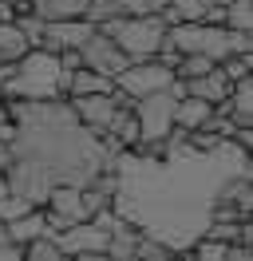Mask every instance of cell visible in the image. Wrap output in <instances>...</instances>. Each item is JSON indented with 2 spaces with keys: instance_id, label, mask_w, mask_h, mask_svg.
<instances>
[{
  "instance_id": "obj_16",
  "label": "cell",
  "mask_w": 253,
  "mask_h": 261,
  "mask_svg": "<svg viewBox=\"0 0 253 261\" xmlns=\"http://www.w3.org/2000/svg\"><path fill=\"white\" fill-rule=\"evenodd\" d=\"M12 166H16V143L0 139V170H12Z\"/></svg>"
},
{
  "instance_id": "obj_2",
  "label": "cell",
  "mask_w": 253,
  "mask_h": 261,
  "mask_svg": "<svg viewBox=\"0 0 253 261\" xmlns=\"http://www.w3.org/2000/svg\"><path fill=\"white\" fill-rule=\"evenodd\" d=\"M99 32H107L123 48L127 60H155V51L166 40V20H162V12H139V16L119 12V16L103 20Z\"/></svg>"
},
{
  "instance_id": "obj_9",
  "label": "cell",
  "mask_w": 253,
  "mask_h": 261,
  "mask_svg": "<svg viewBox=\"0 0 253 261\" xmlns=\"http://www.w3.org/2000/svg\"><path fill=\"white\" fill-rule=\"evenodd\" d=\"M210 115H214V103H210V99H198V95H190V91L182 99H174V127L194 130V127H202Z\"/></svg>"
},
{
  "instance_id": "obj_4",
  "label": "cell",
  "mask_w": 253,
  "mask_h": 261,
  "mask_svg": "<svg viewBox=\"0 0 253 261\" xmlns=\"http://www.w3.org/2000/svg\"><path fill=\"white\" fill-rule=\"evenodd\" d=\"M79 64H83V67H95V71H103V75L115 80L131 60L123 56V48H119L107 32H99V28H95V32L83 40V48H79Z\"/></svg>"
},
{
  "instance_id": "obj_7",
  "label": "cell",
  "mask_w": 253,
  "mask_h": 261,
  "mask_svg": "<svg viewBox=\"0 0 253 261\" xmlns=\"http://www.w3.org/2000/svg\"><path fill=\"white\" fill-rule=\"evenodd\" d=\"M40 233H47V218L40 206H32L28 214H20V218H12V222H4V242L8 245H20L32 242V238H40Z\"/></svg>"
},
{
  "instance_id": "obj_12",
  "label": "cell",
  "mask_w": 253,
  "mask_h": 261,
  "mask_svg": "<svg viewBox=\"0 0 253 261\" xmlns=\"http://www.w3.org/2000/svg\"><path fill=\"white\" fill-rule=\"evenodd\" d=\"M221 24L234 32H253V0H230L221 8Z\"/></svg>"
},
{
  "instance_id": "obj_17",
  "label": "cell",
  "mask_w": 253,
  "mask_h": 261,
  "mask_svg": "<svg viewBox=\"0 0 253 261\" xmlns=\"http://www.w3.org/2000/svg\"><path fill=\"white\" fill-rule=\"evenodd\" d=\"M8 71H12V64H0V95H4V83H8Z\"/></svg>"
},
{
  "instance_id": "obj_15",
  "label": "cell",
  "mask_w": 253,
  "mask_h": 261,
  "mask_svg": "<svg viewBox=\"0 0 253 261\" xmlns=\"http://www.w3.org/2000/svg\"><path fill=\"white\" fill-rule=\"evenodd\" d=\"M119 12H131V16H139V12H162L166 8V0H111Z\"/></svg>"
},
{
  "instance_id": "obj_14",
  "label": "cell",
  "mask_w": 253,
  "mask_h": 261,
  "mask_svg": "<svg viewBox=\"0 0 253 261\" xmlns=\"http://www.w3.org/2000/svg\"><path fill=\"white\" fill-rule=\"evenodd\" d=\"M16 20V28H20V32H24V40H28L32 48H36V44H40V36H44V20L36 16V12H20V16H12Z\"/></svg>"
},
{
  "instance_id": "obj_13",
  "label": "cell",
  "mask_w": 253,
  "mask_h": 261,
  "mask_svg": "<svg viewBox=\"0 0 253 261\" xmlns=\"http://www.w3.org/2000/svg\"><path fill=\"white\" fill-rule=\"evenodd\" d=\"M36 202H32L28 194H16V190H8V194L0 198V222H12V218H20V214H28Z\"/></svg>"
},
{
  "instance_id": "obj_6",
  "label": "cell",
  "mask_w": 253,
  "mask_h": 261,
  "mask_svg": "<svg viewBox=\"0 0 253 261\" xmlns=\"http://www.w3.org/2000/svg\"><path fill=\"white\" fill-rule=\"evenodd\" d=\"M115 107H119V99L111 95V91H95V95H71V115H75V119H83L87 127H99V130L111 123Z\"/></svg>"
},
{
  "instance_id": "obj_10",
  "label": "cell",
  "mask_w": 253,
  "mask_h": 261,
  "mask_svg": "<svg viewBox=\"0 0 253 261\" xmlns=\"http://www.w3.org/2000/svg\"><path fill=\"white\" fill-rule=\"evenodd\" d=\"M111 87H115L111 75L95 71V67H83V64L67 75V95H95V91H111Z\"/></svg>"
},
{
  "instance_id": "obj_3",
  "label": "cell",
  "mask_w": 253,
  "mask_h": 261,
  "mask_svg": "<svg viewBox=\"0 0 253 261\" xmlns=\"http://www.w3.org/2000/svg\"><path fill=\"white\" fill-rule=\"evenodd\" d=\"M170 80H174V71L166 64H158V60H131L115 75V91H123L127 99H142V95H150V91L170 87Z\"/></svg>"
},
{
  "instance_id": "obj_5",
  "label": "cell",
  "mask_w": 253,
  "mask_h": 261,
  "mask_svg": "<svg viewBox=\"0 0 253 261\" xmlns=\"http://www.w3.org/2000/svg\"><path fill=\"white\" fill-rule=\"evenodd\" d=\"M95 32V24L87 16H75V20H52V24H44V36H40V44L36 48L52 51V56H60V51L67 48H83V40Z\"/></svg>"
},
{
  "instance_id": "obj_8",
  "label": "cell",
  "mask_w": 253,
  "mask_h": 261,
  "mask_svg": "<svg viewBox=\"0 0 253 261\" xmlns=\"http://www.w3.org/2000/svg\"><path fill=\"white\" fill-rule=\"evenodd\" d=\"M182 83H186V91H190V95L210 99V103H225L230 87H234V80H225V71H221L218 64L210 67V71H202V75H194V80H182Z\"/></svg>"
},
{
  "instance_id": "obj_11",
  "label": "cell",
  "mask_w": 253,
  "mask_h": 261,
  "mask_svg": "<svg viewBox=\"0 0 253 261\" xmlns=\"http://www.w3.org/2000/svg\"><path fill=\"white\" fill-rule=\"evenodd\" d=\"M32 44L24 40V32L16 28V20H0V64H16Z\"/></svg>"
},
{
  "instance_id": "obj_1",
  "label": "cell",
  "mask_w": 253,
  "mask_h": 261,
  "mask_svg": "<svg viewBox=\"0 0 253 261\" xmlns=\"http://www.w3.org/2000/svg\"><path fill=\"white\" fill-rule=\"evenodd\" d=\"M67 75L60 60L44 48H28L8 71V83H4V95H24L32 103H47L56 95H67Z\"/></svg>"
}]
</instances>
